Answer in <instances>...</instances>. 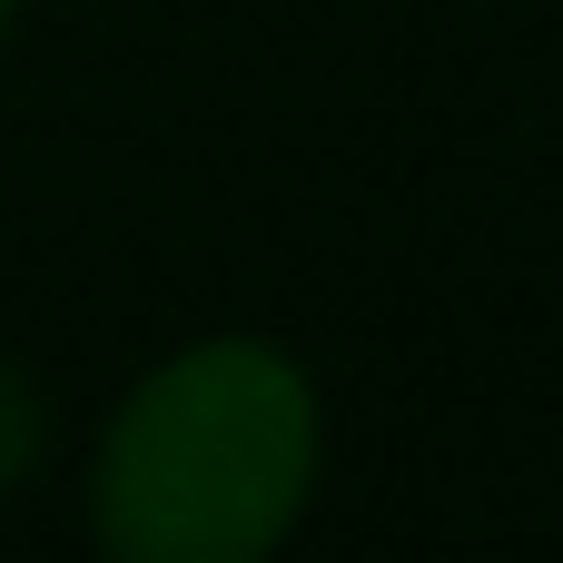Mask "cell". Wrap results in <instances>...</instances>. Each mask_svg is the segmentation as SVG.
<instances>
[{"label":"cell","mask_w":563,"mask_h":563,"mask_svg":"<svg viewBox=\"0 0 563 563\" xmlns=\"http://www.w3.org/2000/svg\"><path fill=\"white\" fill-rule=\"evenodd\" d=\"M40 435H49V416H40V396H30V376L0 356V495L40 465Z\"/></svg>","instance_id":"cell-2"},{"label":"cell","mask_w":563,"mask_h":563,"mask_svg":"<svg viewBox=\"0 0 563 563\" xmlns=\"http://www.w3.org/2000/svg\"><path fill=\"white\" fill-rule=\"evenodd\" d=\"M10 10H20V0H0V30H10Z\"/></svg>","instance_id":"cell-3"},{"label":"cell","mask_w":563,"mask_h":563,"mask_svg":"<svg viewBox=\"0 0 563 563\" xmlns=\"http://www.w3.org/2000/svg\"><path fill=\"white\" fill-rule=\"evenodd\" d=\"M317 485V396L257 346L218 336L129 386L89 465V534L119 563H257Z\"/></svg>","instance_id":"cell-1"}]
</instances>
